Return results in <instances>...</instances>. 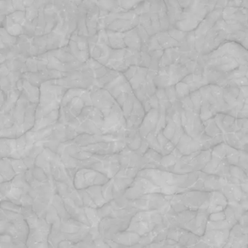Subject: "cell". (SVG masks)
<instances>
[{"label":"cell","mask_w":248,"mask_h":248,"mask_svg":"<svg viewBox=\"0 0 248 248\" xmlns=\"http://www.w3.org/2000/svg\"><path fill=\"white\" fill-rule=\"evenodd\" d=\"M101 188H102V185H94L88 187V189L86 190L93 201L96 204L97 208L98 207L100 208L107 203L103 197Z\"/></svg>","instance_id":"3"},{"label":"cell","mask_w":248,"mask_h":248,"mask_svg":"<svg viewBox=\"0 0 248 248\" xmlns=\"http://www.w3.org/2000/svg\"><path fill=\"white\" fill-rule=\"evenodd\" d=\"M2 181H4L3 177L2 176V175L0 174V183H2Z\"/></svg>","instance_id":"10"},{"label":"cell","mask_w":248,"mask_h":248,"mask_svg":"<svg viewBox=\"0 0 248 248\" xmlns=\"http://www.w3.org/2000/svg\"><path fill=\"white\" fill-rule=\"evenodd\" d=\"M34 2H35V0H24L23 2H24V6L25 9L31 6L34 3Z\"/></svg>","instance_id":"9"},{"label":"cell","mask_w":248,"mask_h":248,"mask_svg":"<svg viewBox=\"0 0 248 248\" xmlns=\"http://www.w3.org/2000/svg\"><path fill=\"white\" fill-rule=\"evenodd\" d=\"M159 114L157 108H152L150 111H148V114L146 116H144L140 125L139 134L140 137H146L149 133L155 131L159 121Z\"/></svg>","instance_id":"2"},{"label":"cell","mask_w":248,"mask_h":248,"mask_svg":"<svg viewBox=\"0 0 248 248\" xmlns=\"http://www.w3.org/2000/svg\"><path fill=\"white\" fill-rule=\"evenodd\" d=\"M8 16L10 17L14 22L18 23L22 26L26 21L25 11H15L8 15Z\"/></svg>","instance_id":"5"},{"label":"cell","mask_w":248,"mask_h":248,"mask_svg":"<svg viewBox=\"0 0 248 248\" xmlns=\"http://www.w3.org/2000/svg\"><path fill=\"white\" fill-rule=\"evenodd\" d=\"M107 175L97 170L84 168L76 172L75 186L77 189L88 188L91 186L104 185L109 180Z\"/></svg>","instance_id":"1"},{"label":"cell","mask_w":248,"mask_h":248,"mask_svg":"<svg viewBox=\"0 0 248 248\" xmlns=\"http://www.w3.org/2000/svg\"><path fill=\"white\" fill-rule=\"evenodd\" d=\"M23 1L24 0H12V5L14 11H25Z\"/></svg>","instance_id":"8"},{"label":"cell","mask_w":248,"mask_h":248,"mask_svg":"<svg viewBox=\"0 0 248 248\" xmlns=\"http://www.w3.org/2000/svg\"><path fill=\"white\" fill-rule=\"evenodd\" d=\"M210 221H220L226 219L225 217V213L223 212H216V213H210Z\"/></svg>","instance_id":"7"},{"label":"cell","mask_w":248,"mask_h":248,"mask_svg":"<svg viewBox=\"0 0 248 248\" xmlns=\"http://www.w3.org/2000/svg\"><path fill=\"white\" fill-rule=\"evenodd\" d=\"M15 173L11 160L8 159L0 160V174L3 177L4 181L13 179Z\"/></svg>","instance_id":"4"},{"label":"cell","mask_w":248,"mask_h":248,"mask_svg":"<svg viewBox=\"0 0 248 248\" xmlns=\"http://www.w3.org/2000/svg\"><path fill=\"white\" fill-rule=\"evenodd\" d=\"M12 163L13 169L16 173H22L27 169V165H25L24 162L22 160H18V159H13L11 160Z\"/></svg>","instance_id":"6"}]
</instances>
